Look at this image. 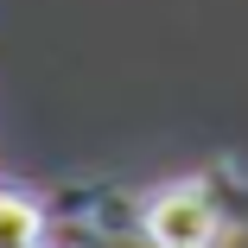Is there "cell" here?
Here are the masks:
<instances>
[{
	"instance_id": "cell-1",
	"label": "cell",
	"mask_w": 248,
	"mask_h": 248,
	"mask_svg": "<svg viewBox=\"0 0 248 248\" xmlns=\"http://www.w3.org/2000/svg\"><path fill=\"white\" fill-rule=\"evenodd\" d=\"M146 248H223L229 242V223H223V204L210 197L204 172H191V178H172L159 191H146L140 197V210H134Z\"/></svg>"
},
{
	"instance_id": "cell-3",
	"label": "cell",
	"mask_w": 248,
	"mask_h": 248,
	"mask_svg": "<svg viewBox=\"0 0 248 248\" xmlns=\"http://www.w3.org/2000/svg\"><path fill=\"white\" fill-rule=\"evenodd\" d=\"M204 185H210V197L223 204L229 235H242V229H248V172H242L235 159H210V166H204Z\"/></svg>"
},
{
	"instance_id": "cell-2",
	"label": "cell",
	"mask_w": 248,
	"mask_h": 248,
	"mask_svg": "<svg viewBox=\"0 0 248 248\" xmlns=\"http://www.w3.org/2000/svg\"><path fill=\"white\" fill-rule=\"evenodd\" d=\"M0 248H45V204L32 191H0Z\"/></svg>"
}]
</instances>
